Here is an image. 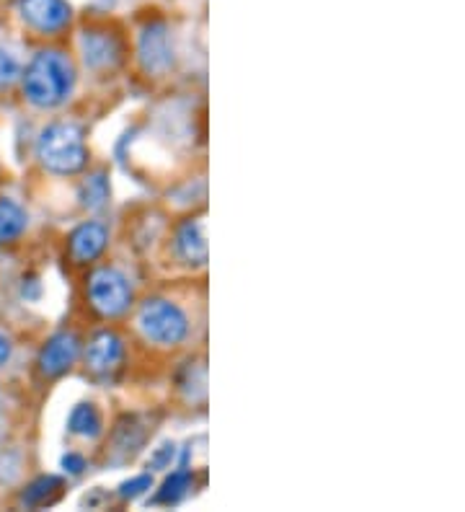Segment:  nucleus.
Wrapping results in <instances>:
<instances>
[{
	"mask_svg": "<svg viewBox=\"0 0 465 512\" xmlns=\"http://www.w3.org/2000/svg\"><path fill=\"white\" fill-rule=\"evenodd\" d=\"M130 50L145 78H163L176 68V37L171 21L163 13H153L137 26Z\"/></svg>",
	"mask_w": 465,
	"mask_h": 512,
	"instance_id": "423d86ee",
	"label": "nucleus"
},
{
	"mask_svg": "<svg viewBox=\"0 0 465 512\" xmlns=\"http://www.w3.org/2000/svg\"><path fill=\"white\" fill-rule=\"evenodd\" d=\"M13 357V339L6 329H0V370L11 363Z\"/></svg>",
	"mask_w": 465,
	"mask_h": 512,
	"instance_id": "5701e85b",
	"label": "nucleus"
},
{
	"mask_svg": "<svg viewBox=\"0 0 465 512\" xmlns=\"http://www.w3.org/2000/svg\"><path fill=\"white\" fill-rule=\"evenodd\" d=\"M150 489H153V474L148 471V474H137V476H132V479L122 481L117 489V494H119V500L132 502V500H137V497L148 494Z\"/></svg>",
	"mask_w": 465,
	"mask_h": 512,
	"instance_id": "aec40b11",
	"label": "nucleus"
},
{
	"mask_svg": "<svg viewBox=\"0 0 465 512\" xmlns=\"http://www.w3.org/2000/svg\"><path fill=\"white\" fill-rule=\"evenodd\" d=\"M68 432L73 438L81 440H99L106 432L104 414L93 401H78L68 414Z\"/></svg>",
	"mask_w": 465,
	"mask_h": 512,
	"instance_id": "4468645a",
	"label": "nucleus"
},
{
	"mask_svg": "<svg viewBox=\"0 0 465 512\" xmlns=\"http://www.w3.org/2000/svg\"><path fill=\"white\" fill-rule=\"evenodd\" d=\"M60 466L68 476H83L88 469V461L83 453H78V450H68V453L60 458Z\"/></svg>",
	"mask_w": 465,
	"mask_h": 512,
	"instance_id": "4be33fe9",
	"label": "nucleus"
},
{
	"mask_svg": "<svg viewBox=\"0 0 465 512\" xmlns=\"http://www.w3.org/2000/svg\"><path fill=\"white\" fill-rule=\"evenodd\" d=\"M81 352L83 339L78 337V331H55V334L42 344V350H39L37 373L42 375L44 381H57V378L68 375L75 365L81 363Z\"/></svg>",
	"mask_w": 465,
	"mask_h": 512,
	"instance_id": "1a4fd4ad",
	"label": "nucleus"
},
{
	"mask_svg": "<svg viewBox=\"0 0 465 512\" xmlns=\"http://www.w3.org/2000/svg\"><path fill=\"white\" fill-rule=\"evenodd\" d=\"M194 489V469L192 466H186V453L181 456L179 466H176V471H171V474L163 479V484L158 487V492L153 494V505H179L181 500H186L189 497V492Z\"/></svg>",
	"mask_w": 465,
	"mask_h": 512,
	"instance_id": "2eb2a0df",
	"label": "nucleus"
},
{
	"mask_svg": "<svg viewBox=\"0 0 465 512\" xmlns=\"http://www.w3.org/2000/svg\"><path fill=\"white\" fill-rule=\"evenodd\" d=\"M75 52H78V63L83 65L86 73L96 75V78L114 75L130 63V37L124 34L122 24L117 21H83L75 29Z\"/></svg>",
	"mask_w": 465,
	"mask_h": 512,
	"instance_id": "f03ea898",
	"label": "nucleus"
},
{
	"mask_svg": "<svg viewBox=\"0 0 465 512\" xmlns=\"http://www.w3.org/2000/svg\"><path fill=\"white\" fill-rule=\"evenodd\" d=\"M150 432H153V427L145 425L140 414H122L114 425L112 438H109V450H112L114 461H132L145 448Z\"/></svg>",
	"mask_w": 465,
	"mask_h": 512,
	"instance_id": "f8f14e48",
	"label": "nucleus"
},
{
	"mask_svg": "<svg viewBox=\"0 0 465 512\" xmlns=\"http://www.w3.org/2000/svg\"><path fill=\"white\" fill-rule=\"evenodd\" d=\"M174 254L189 267L207 264V223L205 215H189L174 231Z\"/></svg>",
	"mask_w": 465,
	"mask_h": 512,
	"instance_id": "9b49d317",
	"label": "nucleus"
},
{
	"mask_svg": "<svg viewBox=\"0 0 465 512\" xmlns=\"http://www.w3.org/2000/svg\"><path fill=\"white\" fill-rule=\"evenodd\" d=\"M83 295L93 316L101 321H119L135 308V288L127 272L114 264H93L83 280Z\"/></svg>",
	"mask_w": 465,
	"mask_h": 512,
	"instance_id": "39448f33",
	"label": "nucleus"
},
{
	"mask_svg": "<svg viewBox=\"0 0 465 512\" xmlns=\"http://www.w3.org/2000/svg\"><path fill=\"white\" fill-rule=\"evenodd\" d=\"M21 75V60L16 57V52H11L8 47L0 44V91L11 88L13 83H19Z\"/></svg>",
	"mask_w": 465,
	"mask_h": 512,
	"instance_id": "6ab92c4d",
	"label": "nucleus"
},
{
	"mask_svg": "<svg viewBox=\"0 0 465 512\" xmlns=\"http://www.w3.org/2000/svg\"><path fill=\"white\" fill-rule=\"evenodd\" d=\"M21 96L39 112H55L73 99L78 86V63L68 50L44 44L29 57L19 75Z\"/></svg>",
	"mask_w": 465,
	"mask_h": 512,
	"instance_id": "f257e3e1",
	"label": "nucleus"
},
{
	"mask_svg": "<svg viewBox=\"0 0 465 512\" xmlns=\"http://www.w3.org/2000/svg\"><path fill=\"white\" fill-rule=\"evenodd\" d=\"M135 331L143 344L153 350L171 352L179 350L181 344L192 337V319L181 303L168 295H148L135 303Z\"/></svg>",
	"mask_w": 465,
	"mask_h": 512,
	"instance_id": "7ed1b4c3",
	"label": "nucleus"
},
{
	"mask_svg": "<svg viewBox=\"0 0 465 512\" xmlns=\"http://www.w3.org/2000/svg\"><path fill=\"white\" fill-rule=\"evenodd\" d=\"M65 492V481L55 474H42L37 479H31L21 492L19 502L24 507H50Z\"/></svg>",
	"mask_w": 465,
	"mask_h": 512,
	"instance_id": "f3484780",
	"label": "nucleus"
},
{
	"mask_svg": "<svg viewBox=\"0 0 465 512\" xmlns=\"http://www.w3.org/2000/svg\"><path fill=\"white\" fill-rule=\"evenodd\" d=\"M81 363L88 375L109 381L117 373H122L127 365V339L119 329L104 326V329L93 331L88 342L83 344Z\"/></svg>",
	"mask_w": 465,
	"mask_h": 512,
	"instance_id": "6e6552de",
	"label": "nucleus"
},
{
	"mask_svg": "<svg viewBox=\"0 0 465 512\" xmlns=\"http://www.w3.org/2000/svg\"><path fill=\"white\" fill-rule=\"evenodd\" d=\"M29 228V213L19 200L0 197V246L16 244Z\"/></svg>",
	"mask_w": 465,
	"mask_h": 512,
	"instance_id": "dca6fc26",
	"label": "nucleus"
},
{
	"mask_svg": "<svg viewBox=\"0 0 465 512\" xmlns=\"http://www.w3.org/2000/svg\"><path fill=\"white\" fill-rule=\"evenodd\" d=\"M13 11L39 39H62L75 26V8L70 0H13Z\"/></svg>",
	"mask_w": 465,
	"mask_h": 512,
	"instance_id": "0eeeda50",
	"label": "nucleus"
},
{
	"mask_svg": "<svg viewBox=\"0 0 465 512\" xmlns=\"http://www.w3.org/2000/svg\"><path fill=\"white\" fill-rule=\"evenodd\" d=\"M174 458H176V445L174 443L161 445V448L155 450L153 456H150L148 469L150 471H166V469H171V463H174Z\"/></svg>",
	"mask_w": 465,
	"mask_h": 512,
	"instance_id": "412c9836",
	"label": "nucleus"
},
{
	"mask_svg": "<svg viewBox=\"0 0 465 512\" xmlns=\"http://www.w3.org/2000/svg\"><path fill=\"white\" fill-rule=\"evenodd\" d=\"M176 388H179L181 394H184V399L189 401V404H194L197 401V396L202 401H205L207 396V368L205 363H189L184 365V368L176 373Z\"/></svg>",
	"mask_w": 465,
	"mask_h": 512,
	"instance_id": "a211bd4d",
	"label": "nucleus"
},
{
	"mask_svg": "<svg viewBox=\"0 0 465 512\" xmlns=\"http://www.w3.org/2000/svg\"><path fill=\"white\" fill-rule=\"evenodd\" d=\"M109 241H112V231L104 220H83L68 233L65 238V246H68V259L75 267H93L99 262L101 256L109 249Z\"/></svg>",
	"mask_w": 465,
	"mask_h": 512,
	"instance_id": "9d476101",
	"label": "nucleus"
},
{
	"mask_svg": "<svg viewBox=\"0 0 465 512\" xmlns=\"http://www.w3.org/2000/svg\"><path fill=\"white\" fill-rule=\"evenodd\" d=\"M75 200H78V205H81L86 213H101V210H106L109 202H112V182H109L106 169L88 171L81 182H78Z\"/></svg>",
	"mask_w": 465,
	"mask_h": 512,
	"instance_id": "ddd939ff",
	"label": "nucleus"
},
{
	"mask_svg": "<svg viewBox=\"0 0 465 512\" xmlns=\"http://www.w3.org/2000/svg\"><path fill=\"white\" fill-rule=\"evenodd\" d=\"M37 163L52 176H78L91 163V150L86 143V127L73 119H55L44 125L34 143Z\"/></svg>",
	"mask_w": 465,
	"mask_h": 512,
	"instance_id": "20e7f679",
	"label": "nucleus"
}]
</instances>
